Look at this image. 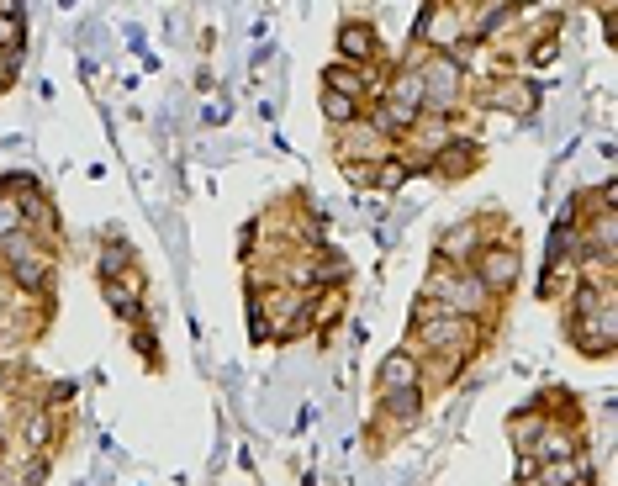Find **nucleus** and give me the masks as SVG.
<instances>
[{"instance_id":"obj_1","label":"nucleus","mask_w":618,"mask_h":486,"mask_svg":"<svg viewBox=\"0 0 618 486\" xmlns=\"http://www.w3.org/2000/svg\"><path fill=\"white\" fill-rule=\"evenodd\" d=\"M418 296H434L439 307L460 312V317H476L481 328H497L502 323V296H492L471 270L444 265V259H428V275H423V291Z\"/></svg>"},{"instance_id":"obj_2","label":"nucleus","mask_w":618,"mask_h":486,"mask_svg":"<svg viewBox=\"0 0 618 486\" xmlns=\"http://www.w3.org/2000/svg\"><path fill=\"white\" fill-rule=\"evenodd\" d=\"M486 339H492V328H481L476 317H460L449 307L434 312V317H423V323H412V349L418 354H444V360H460V365H471L486 349Z\"/></svg>"},{"instance_id":"obj_3","label":"nucleus","mask_w":618,"mask_h":486,"mask_svg":"<svg viewBox=\"0 0 618 486\" xmlns=\"http://www.w3.org/2000/svg\"><path fill=\"white\" fill-rule=\"evenodd\" d=\"M423 74V117H455L465 101V64L455 53H407Z\"/></svg>"},{"instance_id":"obj_4","label":"nucleus","mask_w":618,"mask_h":486,"mask_svg":"<svg viewBox=\"0 0 618 486\" xmlns=\"http://www.w3.org/2000/svg\"><path fill=\"white\" fill-rule=\"evenodd\" d=\"M465 270H471V275H476V280H481V286L492 291V296H513V291H518V280H523V249H518L513 238L486 243V249H481V254H476Z\"/></svg>"},{"instance_id":"obj_5","label":"nucleus","mask_w":618,"mask_h":486,"mask_svg":"<svg viewBox=\"0 0 618 486\" xmlns=\"http://www.w3.org/2000/svg\"><path fill=\"white\" fill-rule=\"evenodd\" d=\"M486 243H497L492 238V212H471V217H460V222H449V228L439 233L434 243V259H444V265H471V259L486 249Z\"/></svg>"},{"instance_id":"obj_6","label":"nucleus","mask_w":618,"mask_h":486,"mask_svg":"<svg viewBox=\"0 0 618 486\" xmlns=\"http://www.w3.org/2000/svg\"><path fill=\"white\" fill-rule=\"evenodd\" d=\"M566 339H571V349H582L587 360H608L613 344H618V312H613V302L597 307L592 317H576V323H566Z\"/></svg>"},{"instance_id":"obj_7","label":"nucleus","mask_w":618,"mask_h":486,"mask_svg":"<svg viewBox=\"0 0 618 486\" xmlns=\"http://www.w3.org/2000/svg\"><path fill=\"white\" fill-rule=\"evenodd\" d=\"M333 43H339V59L344 64H360V69H381V59H386L381 32H376V22H365V16H344Z\"/></svg>"},{"instance_id":"obj_8","label":"nucleus","mask_w":618,"mask_h":486,"mask_svg":"<svg viewBox=\"0 0 618 486\" xmlns=\"http://www.w3.org/2000/svg\"><path fill=\"white\" fill-rule=\"evenodd\" d=\"M407 386H423V354L412 344H397L376 365V397H386V391H407Z\"/></svg>"},{"instance_id":"obj_9","label":"nucleus","mask_w":618,"mask_h":486,"mask_svg":"<svg viewBox=\"0 0 618 486\" xmlns=\"http://www.w3.org/2000/svg\"><path fill=\"white\" fill-rule=\"evenodd\" d=\"M481 170V143L476 138H449L444 148H439V154L434 159H428V175H434V180H465V175H476Z\"/></svg>"},{"instance_id":"obj_10","label":"nucleus","mask_w":618,"mask_h":486,"mask_svg":"<svg viewBox=\"0 0 618 486\" xmlns=\"http://www.w3.org/2000/svg\"><path fill=\"white\" fill-rule=\"evenodd\" d=\"M11 275V286L22 291V296H37V291H48L53 286V275H59V265H53V254H48V243H37L32 254L22 259H11V265H0Z\"/></svg>"},{"instance_id":"obj_11","label":"nucleus","mask_w":618,"mask_h":486,"mask_svg":"<svg viewBox=\"0 0 618 486\" xmlns=\"http://www.w3.org/2000/svg\"><path fill=\"white\" fill-rule=\"evenodd\" d=\"M323 90H339V96L349 101H376L381 96V69H360V64H344V59H333L323 69Z\"/></svg>"},{"instance_id":"obj_12","label":"nucleus","mask_w":618,"mask_h":486,"mask_svg":"<svg viewBox=\"0 0 618 486\" xmlns=\"http://www.w3.org/2000/svg\"><path fill=\"white\" fill-rule=\"evenodd\" d=\"M106 286V307L122 317V323H143V296H148V286H143V270L133 265V270H122V275H111V280H101Z\"/></svg>"},{"instance_id":"obj_13","label":"nucleus","mask_w":618,"mask_h":486,"mask_svg":"<svg viewBox=\"0 0 618 486\" xmlns=\"http://www.w3.org/2000/svg\"><path fill=\"white\" fill-rule=\"evenodd\" d=\"M481 106H497V111H508V117H529V111L539 106V85L529 80V74H513V80H502V85H486Z\"/></svg>"},{"instance_id":"obj_14","label":"nucleus","mask_w":618,"mask_h":486,"mask_svg":"<svg viewBox=\"0 0 618 486\" xmlns=\"http://www.w3.org/2000/svg\"><path fill=\"white\" fill-rule=\"evenodd\" d=\"M423 402H428L423 386H407V391H386V397H376V407H381L391 423H397V434H407V428L423 418Z\"/></svg>"},{"instance_id":"obj_15","label":"nucleus","mask_w":618,"mask_h":486,"mask_svg":"<svg viewBox=\"0 0 618 486\" xmlns=\"http://www.w3.org/2000/svg\"><path fill=\"white\" fill-rule=\"evenodd\" d=\"M407 180H412V164H407L402 148H391V154H381L376 164H370V191L376 196H397Z\"/></svg>"},{"instance_id":"obj_16","label":"nucleus","mask_w":618,"mask_h":486,"mask_svg":"<svg viewBox=\"0 0 618 486\" xmlns=\"http://www.w3.org/2000/svg\"><path fill=\"white\" fill-rule=\"evenodd\" d=\"M534 455L539 460H560V455H587V439L576 434L571 423H545V434H539V444H534Z\"/></svg>"},{"instance_id":"obj_17","label":"nucleus","mask_w":618,"mask_h":486,"mask_svg":"<svg viewBox=\"0 0 618 486\" xmlns=\"http://www.w3.org/2000/svg\"><path fill=\"white\" fill-rule=\"evenodd\" d=\"M545 423H550L545 407H523V413H513V418H508L513 455H534V444H539V434H545Z\"/></svg>"},{"instance_id":"obj_18","label":"nucleus","mask_w":618,"mask_h":486,"mask_svg":"<svg viewBox=\"0 0 618 486\" xmlns=\"http://www.w3.org/2000/svg\"><path fill=\"white\" fill-rule=\"evenodd\" d=\"M582 476H592L587 455H560V460H539V486H576Z\"/></svg>"},{"instance_id":"obj_19","label":"nucleus","mask_w":618,"mask_h":486,"mask_svg":"<svg viewBox=\"0 0 618 486\" xmlns=\"http://www.w3.org/2000/svg\"><path fill=\"white\" fill-rule=\"evenodd\" d=\"M16 434L27 439V455H48L53 450V413L48 407H32V413H22V423H16Z\"/></svg>"},{"instance_id":"obj_20","label":"nucleus","mask_w":618,"mask_h":486,"mask_svg":"<svg viewBox=\"0 0 618 486\" xmlns=\"http://www.w3.org/2000/svg\"><path fill=\"white\" fill-rule=\"evenodd\" d=\"M317 106H323V117H328L333 133L365 117V101H349V96H339V90H317Z\"/></svg>"},{"instance_id":"obj_21","label":"nucleus","mask_w":618,"mask_h":486,"mask_svg":"<svg viewBox=\"0 0 618 486\" xmlns=\"http://www.w3.org/2000/svg\"><path fill=\"white\" fill-rule=\"evenodd\" d=\"M101 280H111V275H122V270H133V249H127V243H106L101 249Z\"/></svg>"},{"instance_id":"obj_22","label":"nucleus","mask_w":618,"mask_h":486,"mask_svg":"<svg viewBox=\"0 0 618 486\" xmlns=\"http://www.w3.org/2000/svg\"><path fill=\"white\" fill-rule=\"evenodd\" d=\"M22 228H27L22 201H16L11 191H0V238H11V233H22Z\"/></svg>"},{"instance_id":"obj_23","label":"nucleus","mask_w":618,"mask_h":486,"mask_svg":"<svg viewBox=\"0 0 618 486\" xmlns=\"http://www.w3.org/2000/svg\"><path fill=\"white\" fill-rule=\"evenodd\" d=\"M555 53H560V37H555V32H539L534 43L523 48V64H534V69H539V64H555Z\"/></svg>"},{"instance_id":"obj_24","label":"nucleus","mask_w":618,"mask_h":486,"mask_svg":"<svg viewBox=\"0 0 618 486\" xmlns=\"http://www.w3.org/2000/svg\"><path fill=\"white\" fill-rule=\"evenodd\" d=\"M539 476V455H518L513 460V481H534Z\"/></svg>"},{"instance_id":"obj_25","label":"nucleus","mask_w":618,"mask_h":486,"mask_svg":"<svg viewBox=\"0 0 618 486\" xmlns=\"http://www.w3.org/2000/svg\"><path fill=\"white\" fill-rule=\"evenodd\" d=\"M11 381H16V376H11V365L0 360V391H11Z\"/></svg>"},{"instance_id":"obj_26","label":"nucleus","mask_w":618,"mask_h":486,"mask_svg":"<svg viewBox=\"0 0 618 486\" xmlns=\"http://www.w3.org/2000/svg\"><path fill=\"white\" fill-rule=\"evenodd\" d=\"M513 486H539V476H534V481H513Z\"/></svg>"},{"instance_id":"obj_27","label":"nucleus","mask_w":618,"mask_h":486,"mask_svg":"<svg viewBox=\"0 0 618 486\" xmlns=\"http://www.w3.org/2000/svg\"><path fill=\"white\" fill-rule=\"evenodd\" d=\"M576 486H597V481H592V476H582V481H576Z\"/></svg>"}]
</instances>
